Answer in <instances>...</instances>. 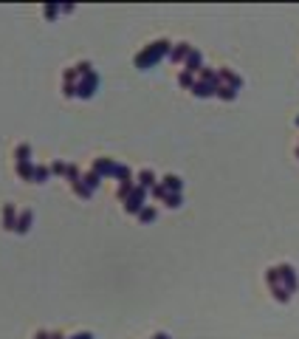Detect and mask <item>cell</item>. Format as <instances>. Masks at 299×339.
I'll list each match as a JSON object with an SVG mask.
<instances>
[{
    "instance_id": "1",
    "label": "cell",
    "mask_w": 299,
    "mask_h": 339,
    "mask_svg": "<svg viewBox=\"0 0 299 339\" xmlns=\"http://www.w3.org/2000/svg\"><path fill=\"white\" fill-rule=\"evenodd\" d=\"M169 51H172V43H169V40H155V43L144 46V48L135 54L133 65L138 68V71H147V68H152V65H158L164 57H169Z\"/></svg>"
},
{
    "instance_id": "2",
    "label": "cell",
    "mask_w": 299,
    "mask_h": 339,
    "mask_svg": "<svg viewBox=\"0 0 299 339\" xmlns=\"http://www.w3.org/2000/svg\"><path fill=\"white\" fill-rule=\"evenodd\" d=\"M144 201H147V190L135 184V190L130 193V198L124 201V212H130V215H138V212H141L144 207H147Z\"/></svg>"
},
{
    "instance_id": "3",
    "label": "cell",
    "mask_w": 299,
    "mask_h": 339,
    "mask_svg": "<svg viewBox=\"0 0 299 339\" xmlns=\"http://www.w3.org/2000/svg\"><path fill=\"white\" fill-rule=\"evenodd\" d=\"M96 88H99V77H96V71H90V74L79 77V85H76V97H79V99H90Z\"/></svg>"
},
{
    "instance_id": "4",
    "label": "cell",
    "mask_w": 299,
    "mask_h": 339,
    "mask_svg": "<svg viewBox=\"0 0 299 339\" xmlns=\"http://www.w3.org/2000/svg\"><path fill=\"white\" fill-rule=\"evenodd\" d=\"M277 272H280V283H283L285 289L294 294V291L299 289V280H297V272H294V266H288V263H280V266H277Z\"/></svg>"
},
{
    "instance_id": "5",
    "label": "cell",
    "mask_w": 299,
    "mask_h": 339,
    "mask_svg": "<svg viewBox=\"0 0 299 339\" xmlns=\"http://www.w3.org/2000/svg\"><path fill=\"white\" fill-rule=\"evenodd\" d=\"M116 170H119V164L113 159H96L93 161V173L102 178H116Z\"/></svg>"
},
{
    "instance_id": "6",
    "label": "cell",
    "mask_w": 299,
    "mask_h": 339,
    "mask_svg": "<svg viewBox=\"0 0 299 339\" xmlns=\"http://www.w3.org/2000/svg\"><path fill=\"white\" fill-rule=\"evenodd\" d=\"M76 85H79V74H76V68H68L65 74H62V94L68 99L76 97Z\"/></svg>"
},
{
    "instance_id": "7",
    "label": "cell",
    "mask_w": 299,
    "mask_h": 339,
    "mask_svg": "<svg viewBox=\"0 0 299 339\" xmlns=\"http://www.w3.org/2000/svg\"><path fill=\"white\" fill-rule=\"evenodd\" d=\"M17 215H20V212L15 210V204H3L0 224H3V229H6V232H15V229H17Z\"/></svg>"
},
{
    "instance_id": "8",
    "label": "cell",
    "mask_w": 299,
    "mask_h": 339,
    "mask_svg": "<svg viewBox=\"0 0 299 339\" xmlns=\"http://www.w3.org/2000/svg\"><path fill=\"white\" fill-rule=\"evenodd\" d=\"M183 71H186V74H192V77L203 71V54H200L198 48L189 51V57H186V63H183Z\"/></svg>"
},
{
    "instance_id": "9",
    "label": "cell",
    "mask_w": 299,
    "mask_h": 339,
    "mask_svg": "<svg viewBox=\"0 0 299 339\" xmlns=\"http://www.w3.org/2000/svg\"><path fill=\"white\" fill-rule=\"evenodd\" d=\"M217 77H220V85H229V88H234V91H240V88H243V80H240L234 71H229V68H220V71H217Z\"/></svg>"
},
{
    "instance_id": "10",
    "label": "cell",
    "mask_w": 299,
    "mask_h": 339,
    "mask_svg": "<svg viewBox=\"0 0 299 339\" xmlns=\"http://www.w3.org/2000/svg\"><path fill=\"white\" fill-rule=\"evenodd\" d=\"M189 51H192V46H189V43H175V46H172V51H169V60H172V63H186Z\"/></svg>"
},
{
    "instance_id": "11",
    "label": "cell",
    "mask_w": 299,
    "mask_h": 339,
    "mask_svg": "<svg viewBox=\"0 0 299 339\" xmlns=\"http://www.w3.org/2000/svg\"><path fill=\"white\" fill-rule=\"evenodd\" d=\"M192 94L198 99H209V97H217V85H209V82H195V88H192Z\"/></svg>"
},
{
    "instance_id": "12",
    "label": "cell",
    "mask_w": 299,
    "mask_h": 339,
    "mask_svg": "<svg viewBox=\"0 0 299 339\" xmlns=\"http://www.w3.org/2000/svg\"><path fill=\"white\" fill-rule=\"evenodd\" d=\"M31 221H34V212L31 210H23L20 215H17V235H26L29 229H31Z\"/></svg>"
},
{
    "instance_id": "13",
    "label": "cell",
    "mask_w": 299,
    "mask_h": 339,
    "mask_svg": "<svg viewBox=\"0 0 299 339\" xmlns=\"http://www.w3.org/2000/svg\"><path fill=\"white\" fill-rule=\"evenodd\" d=\"M155 184H158V178H155V173H152V170H141V173H138V187L152 190Z\"/></svg>"
},
{
    "instance_id": "14",
    "label": "cell",
    "mask_w": 299,
    "mask_h": 339,
    "mask_svg": "<svg viewBox=\"0 0 299 339\" xmlns=\"http://www.w3.org/2000/svg\"><path fill=\"white\" fill-rule=\"evenodd\" d=\"M161 184L166 187V193H181L183 190V181L178 176H164L161 178Z\"/></svg>"
},
{
    "instance_id": "15",
    "label": "cell",
    "mask_w": 299,
    "mask_h": 339,
    "mask_svg": "<svg viewBox=\"0 0 299 339\" xmlns=\"http://www.w3.org/2000/svg\"><path fill=\"white\" fill-rule=\"evenodd\" d=\"M135 190V184H133V178L130 181H119V190H116V198L119 201H127L130 198V193Z\"/></svg>"
},
{
    "instance_id": "16",
    "label": "cell",
    "mask_w": 299,
    "mask_h": 339,
    "mask_svg": "<svg viewBox=\"0 0 299 339\" xmlns=\"http://www.w3.org/2000/svg\"><path fill=\"white\" fill-rule=\"evenodd\" d=\"M15 161H17V164L31 161V147H29V145H17V147H15Z\"/></svg>"
},
{
    "instance_id": "17",
    "label": "cell",
    "mask_w": 299,
    "mask_h": 339,
    "mask_svg": "<svg viewBox=\"0 0 299 339\" xmlns=\"http://www.w3.org/2000/svg\"><path fill=\"white\" fill-rule=\"evenodd\" d=\"M34 167H37V164H31V161L17 164V176L23 178V181H34Z\"/></svg>"
},
{
    "instance_id": "18",
    "label": "cell",
    "mask_w": 299,
    "mask_h": 339,
    "mask_svg": "<svg viewBox=\"0 0 299 339\" xmlns=\"http://www.w3.org/2000/svg\"><path fill=\"white\" fill-rule=\"evenodd\" d=\"M271 294H274L277 303H288V300H291V291L285 289L283 283H280V286H271Z\"/></svg>"
},
{
    "instance_id": "19",
    "label": "cell",
    "mask_w": 299,
    "mask_h": 339,
    "mask_svg": "<svg viewBox=\"0 0 299 339\" xmlns=\"http://www.w3.org/2000/svg\"><path fill=\"white\" fill-rule=\"evenodd\" d=\"M48 176H51V167H45V164H37V167H34V181H37V184H45Z\"/></svg>"
},
{
    "instance_id": "20",
    "label": "cell",
    "mask_w": 299,
    "mask_h": 339,
    "mask_svg": "<svg viewBox=\"0 0 299 339\" xmlns=\"http://www.w3.org/2000/svg\"><path fill=\"white\" fill-rule=\"evenodd\" d=\"M82 184L88 187V190H96V187L102 184V176H96V173L90 170V173H85V176H82Z\"/></svg>"
},
{
    "instance_id": "21",
    "label": "cell",
    "mask_w": 299,
    "mask_h": 339,
    "mask_svg": "<svg viewBox=\"0 0 299 339\" xmlns=\"http://www.w3.org/2000/svg\"><path fill=\"white\" fill-rule=\"evenodd\" d=\"M195 77H192V74H186V71H181V74H178V85H181V88H186V91H192V88H195Z\"/></svg>"
},
{
    "instance_id": "22",
    "label": "cell",
    "mask_w": 299,
    "mask_h": 339,
    "mask_svg": "<svg viewBox=\"0 0 299 339\" xmlns=\"http://www.w3.org/2000/svg\"><path fill=\"white\" fill-rule=\"evenodd\" d=\"M217 97L223 99V102H232V99H237V91L229 88V85H220V88H217Z\"/></svg>"
},
{
    "instance_id": "23",
    "label": "cell",
    "mask_w": 299,
    "mask_h": 339,
    "mask_svg": "<svg viewBox=\"0 0 299 339\" xmlns=\"http://www.w3.org/2000/svg\"><path fill=\"white\" fill-rule=\"evenodd\" d=\"M155 215H158L155 207H144V210L138 212V221H141V224H152V221H155Z\"/></svg>"
},
{
    "instance_id": "24",
    "label": "cell",
    "mask_w": 299,
    "mask_h": 339,
    "mask_svg": "<svg viewBox=\"0 0 299 339\" xmlns=\"http://www.w3.org/2000/svg\"><path fill=\"white\" fill-rule=\"evenodd\" d=\"M68 181H71V187H74V184H79V181H82V176H79V167H76V164H68Z\"/></svg>"
},
{
    "instance_id": "25",
    "label": "cell",
    "mask_w": 299,
    "mask_h": 339,
    "mask_svg": "<svg viewBox=\"0 0 299 339\" xmlns=\"http://www.w3.org/2000/svg\"><path fill=\"white\" fill-rule=\"evenodd\" d=\"M181 201H183L181 193H169V195L164 198V204L169 207V210H178V207H181Z\"/></svg>"
},
{
    "instance_id": "26",
    "label": "cell",
    "mask_w": 299,
    "mask_h": 339,
    "mask_svg": "<svg viewBox=\"0 0 299 339\" xmlns=\"http://www.w3.org/2000/svg\"><path fill=\"white\" fill-rule=\"evenodd\" d=\"M150 195H152V198H155V201H164V198H166V195H169V193H166V187H164V184H161V181H158V184H155V187H152V190H150Z\"/></svg>"
},
{
    "instance_id": "27",
    "label": "cell",
    "mask_w": 299,
    "mask_h": 339,
    "mask_svg": "<svg viewBox=\"0 0 299 339\" xmlns=\"http://www.w3.org/2000/svg\"><path fill=\"white\" fill-rule=\"evenodd\" d=\"M51 173H54V176H68V164L65 161H54L51 164Z\"/></svg>"
},
{
    "instance_id": "28",
    "label": "cell",
    "mask_w": 299,
    "mask_h": 339,
    "mask_svg": "<svg viewBox=\"0 0 299 339\" xmlns=\"http://www.w3.org/2000/svg\"><path fill=\"white\" fill-rule=\"evenodd\" d=\"M74 193L79 195V198H90V195H93V190H88L82 181H79V184H74Z\"/></svg>"
},
{
    "instance_id": "29",
    "label": "cell",
    "mask_w": 299,
    "mask_h": 339,
    "mask_svg": "<svg viewBox=\"0 0 299 339\" xmlns=\"http://www.w3.org/2000/svg\"><path fill=\"white\" fill-rule=\"evenodd\" d=\"M43 15H45V17H57V15H60V6H45V9H43Z\"/></svg>"
},
{
    "instance_id": "30",
    "label": "cell",
    "mask_w": 299,
    "mask_h": 339,
    "mask_svg": "<svg viewBox=\"0 0 299 339\" xmlns=\"http://www.w3.org/2000/svg\"><path fill=\"white\" fill-rule=\"evenodd\" d=\"M34 339H51V334H48V331H37V334H34Z\"/></svg>"
},
{
    "instance_id": "31",
    "label": "cell",
    "mask_w": 299,
    "mask_h": 339,
    "mask_svg": "<svg viewBox=\"0 0 299 339\" xmlns=\"http://www.w3.org/2000/svg\"><path fill=\"white\" fill-rule=\"evenodd\" d=\"M71 339H93V334H88V331H82V334H76V337H71Z\"/></svg>"
},
{
    "instance_id": "32",
    "label": "cell",
    "mask_w": 299,
    "mask_h": 339,
    "mask_svg": "<svg viewBox=\"0 0 299 339\" xmlns=\"http://www.w3.org/2000/svg\"><path fill=\"white\" fill-rule=\"evenodd\" d=\"M152 339H169V334H155Z\"/></svg>"
},
{
    "instance_id": "33",
    "label": "cell",
    "mask_w": 299,
    "mask_h": 339,
    "mask_svg": "<svg viewBox=\"0 0 299 339\" xmlns=\"http://www.w3.org/2000/svg\"><path fill=\"white\" fill-rule=\"evenodd\" d=\"M51 339H65L62 334H51Z\"/></svg>"
},
{
    "instance_id": "34",
    "label": "cell",
    "mask_w": 299,
    "mask_h": 339,
    "mask_svg": "<svg viewBox=\"0 0 299 339\" xmlns=\"http://www.w3.org/2000/svg\"><path fill=\"white\" fill-rule=\"evenodd\" d=\"M297 159H299V147H297Z\"/></svg>"
},
{
    "instance_id": "35",
    "label": "cell",
    "mask_w": 299,
    "mask_h": 339,
    "mask_svg": "<svg viewBox=\"0 0 299 339\" xmlns=\"http://www.w3.org/2000/svg\"><path fill=\"white\" fill-rule=\"evenodd\" d=\"M297 128H299V116H297Z\"/></svg>"
}]
</instances>
